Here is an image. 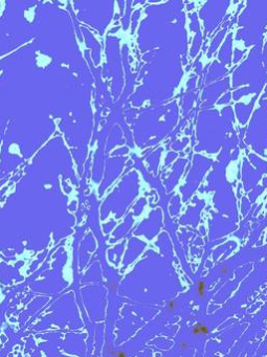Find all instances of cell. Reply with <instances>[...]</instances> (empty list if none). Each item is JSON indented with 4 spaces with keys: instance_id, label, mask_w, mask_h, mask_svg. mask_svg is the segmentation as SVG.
<instances>
[{
    "instance_id": "obj_1",
    "label": "cell",
    "mask_w": 267,
    "mask_h": 357,
    "mask_svg": "<svg viewBox=\"0 0 267 357\" xmlns=\"http://www.w3.org/2000/svg\"><path fill=\"white\" fill-rule=\"evenodd\" d=\"M210 328L203 323H197L192 329V333L195 336H205V335L210 334Z\"/></svg>"
},
{
    "instance_id": "obj_2",
    "label": "cell",
    "mask_w": 267,
    "mask_h": 357,
    "mask_svg": "<svg viewBox=\"0 0 267 357\" xmlns=\"http://www.w3.org/2000/svg\"><path fill=\"white\" fill-rule=\"evenodd\" d=\"M205 287H206V283L204 281H199L198 283H197L196 292H197V295H198V298H200V300H203L206 295Z\"/></svg>"
},
{
    "instance_id": "obj_3",
    "label": "cell",
    "mask_w": 267,
    "mask_h": 357,
    "mask_svg": "<svg viewBox=\"0 0 267 357\" xmlns=\"http://www.w3.org/2000/svg\"><path fill=\"white\" fill-rule=\"evenodd\" d=\"M177 308V302L174 301V300H171L169 303H168L167 305V309L170 311V312H174L175 310H176Z\"/></svg>"
},
{
    "instance_id": "obj_4",
    "label": "cell",
    "mask_w": 267,
    "mask_h": 357,
    "mask_svg": "<svg viewBox=\"0 0 267 357\" xmlns=\"http://www.w3.org/2000/svg\"><path fill=\"white\" fill-rule=\"evenodd\" d=\"M230 272V269H228V267H226V266H223L219 269V273L222 274V276H226V274H228Z\"/></svg>"
},
{
    "instance_id": "obj_5",
    "label": "cell",
    "mask_w": 267,
    "mask_h": 357,
    "mask_svg": "<svg viewBox=\"0 0 267 357\" xmlns=\"http://www.w3.org/2000/svg\"><path fill=\"white\" fill-rule=\"evenodd\" d=\"M178 347H179V348L181 350H187L190 347V345H189V342H187V341H182L179 342V346H178Z\"/></svg>"
},
{
    "instance_id": "obj_6",
    "label": "cell",
    "mask_w": 267,
    "mask_h": 357,
    "mask_svg": "<svg viewBox=\"0 0 267 357\" xmlns=\"http://www.w3.org/2000/svg\"><path fill=\"white\" fill-rule=\"evenodd\" d=\"M110 354H111V355H115L116 357H127V354L125 353V352H122V351H119V352H110Z\"/></svg>"
}]
</instances>
